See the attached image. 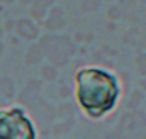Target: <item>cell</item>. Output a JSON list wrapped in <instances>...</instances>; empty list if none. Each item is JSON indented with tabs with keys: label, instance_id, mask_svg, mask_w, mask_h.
<instances>
[{
	"label": "cell",
	"instance_id": "2",
	"mask_svg": "<svg viewBox=\"0 0 146 139\" xmlns=\"http://www.w3.org/2000/svg\"><path fill=\"white\" fill-rule=\"evenodd\" d=\"M0 139H37L36 126L22 107L0 109Z\"/></svg>",
	"mask_w": 146,
	"mask_h": 139
},
{
	"label": "cell",
	"instance_id": "1",
	"mask_svg": "<svg viewBox=\"0 0 146 139\" xmlns=\"http://www.w3.org/2000/svg\"><path fill=\"white\" fill-rule=\"evenodd\" d=\"M122 88L117 75L102 66H83L75 71V99L90 119H102L115 109Z\"/></svg>",
	"mask_w": 146,
	"mask_h": 139
}]
</instances>
